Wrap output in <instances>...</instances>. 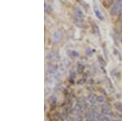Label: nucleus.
Masks as SVG:
<instances>
[{
	"mask_svg": "<svg viewBox=\"0 0 122 121\" xmlns=\"http://www.w3.org/2000/svg\"><path fill=\"white\" fill-rule=\"evenodd\" d=\"M95 12L97 13L98 17H100V19H103V16H101V15H100V12H98L97 9H95Z\"/></svg>",
	"mask_w": 122,
	"mask_h": 121,
	"instance_id": "f257e3e1",
	"label": "nucleus"
}]
</instances>
